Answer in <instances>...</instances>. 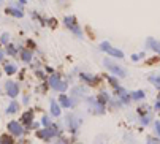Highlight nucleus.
<instances>
[{"label": "nucleus", "mask_w": 160, "mask_h": 144, "mask_svg": "<svg viewBox=\"0 0 160 144\" xmlns=\"http://www.w3.org/2000/svg\"><path fill=\"white\" fill-rule=\"evenodd\" d=\"M38 127H40V122H33V124H32V127H30V128H35V130H37V128H38Z\"/></svg>", "instance_id": "35"}, {"label": "nucleus", "mask_w": 160, "mask_h": 144, "mask_svg": "<svg viewBox=\"0 0 160 144\" xmlns=\"http://www.w3.org/2000/svg\"><path fill=\"white\" fill-rule=\"evenodd\" d=\"M111 46H112V44H111L108 40H105V41H102V43L98 44V49H100L102 52H105V54H106V52L111 49Z\"/></svg>", "instance_id": "20"}, {"label": "nucleus", "mask_w": 160, "mask_h": 144, "mask_svg": "<svg viewBox=\"0 0 160 144\" xmlns=\"http://www.w3.org/2000/svg\"><path fill=\"white\" fill-rule=\"evenodd\" d=\"M106 81L112 86V89H116L119 87V81H118V76H114V75H106Z\"/></svg>", "instance_id": "21"}, {"label": "nucleus", "mask_w": 160, "mask_h": 144, "mask_svg": "<svg viewBox=\"0 0 160 144\" xmlns=\"http://www.w3.org/2000/svg\"><path fill=\"white\" fill-rule=\"evenodd\" d=\"M60 2H70V0H60Z\"/></svg>", "instance_id": "37"}, {"label": "nucleus", "mask_w": 160, "mask_h": 144, "mask_svg": "<svg viewBox=\"0 0 160 144\" xmlns=\"http://www.w3.org/2000/svg\"><path fill=\"white\" fill-rule=\"evenodd\" d=\"M154 128H155V133L160 136V121H155V124H154Z\"/></svg>", "instance_id": "31"}, {"label": "nucleus", "mask_w": 160, "mask_h": 144, "mask_svg": "<svg viewBox=\"0 0 160 144\" xmlns=\"http://www.w3.org/2000/svg\"><path fill=\"white\" fill-rule=\"evenodd\" d=\"M5 56H7V52H5V49H0V62H3V59H5Z\"/></svg>", "instance_id": "33"}, {"label": "nucleus", "mask_w": 160, "mask_h": 144, "mask_svg": "<svg viewBox=\"0 0 160 144\" xmlns=\"http://www.w3.org/2000/svg\"><path fill=\"white\" fill-rule=\"evenodd\" d=\"M144 47H146L148 51H152L154 54L160 56V41H158V40H155V38H152V37L146 38V41H144Z\"/></svg>", "instance_id": "4"}, {"label": "nucleus", "mask_w": 160, "mask_h": 144, "mask_svg": "<svg viewBox=\"0 0 160 144\" xmlns=\"http://www.w3.org/2000/svg\"><path fill=\"white\" fill-rule=\"evenodd\" d=\"M3 70L8 76H13L16 71H18V65L13 63V62H3Z\"/></svg>", "instance_id": "15"}, {"label": "nucleus", "mask_w": 160, "mask_h": 144, "mask_svg": "<svg viewBox=\"0 0 160 144\" xmlns=\"http://www.w3.org/2000/svg\"><path fill=\"white\" fill-rule=\"evenodd\" d=\"M18 111H19V105H18L16 102H11L10 106L7 108V114H14V112H18Z\"/></svg>", "instance_id": "23"}, {"label": "nucleus", "mask_w": 160, "mask_h": 144, "mask_svg": "<svg viewBox=\"0 0 160 144\" xmlns=\"http://www.w3.org/2000/svg\"><path fill=\"white\" fill-rule=\"evenodd\" d=\"M148 81H149L157 90H160V75H155V73L152 75V73H151V75L148 76Z\"/></svg>", "instance_id": "17"}, {"label": "nucleus", "mask_w": 160, "mask_h": 144, "mask_svg": "<svg viewBox=\"0 0 160 144\" xmlns=\"http://www.w3.org/2000/svg\"><path fill=\"white\" fill-rule=\"evenodd\" d=\"M5 52H7V56H13V57H16L21 51L18 49V46L16 44H13V43H10V44H7V49H5Z\"/></svg>", "instance_id": "19"}, {"label": "nucleus", "mask_w": 160, "mask_h": 144, "mask_svg": "<svg viewBox=\"0 0 160 144\" xmlns=\"http://www.w3.org/2000/svg\"><path fill=\"white\" fill-rule=\"evenodd\" d=\"M8 132L11 133V136H18L19 138V136L24 135V125L16 122V121H13V122L8 124Z\"/></svg>", "instance_id": "9"}, {"label": "nucleus", "mask_w": 160, "mask_h": 144, "mask_svg": "<svg viewBox=\"0 0 160 144\" xmlns=\"http://www.w3.org/2000/svg\"><path fill=\"white\" fill-rule=\"evenodd\" d=\"M103 67L109 71V75H114V76H118V78H127V70L114 62V59L111 57H105L103 59Z\"/></svg>", "instance_id": "2"}, {"label": "nucleus", "mask_w": 160, "mask_h": 144, "mask_svg": "<svg viewBox=\"0 0 160 144\" xmlns=\"http://www.w3.org/2000/svg\"><path fill=\"white\" fill-rule=\"evenodd\" d=\"M35 75H37L40 79H44V78H46V73H44V71H41V70H40V71H38V70H35Z\"/></svg>", "instance_id": "30"}, {"label": "nucleus", "mask_w": 160, "mask_h": 144, "mask_svg": "<svg viewBox=\"0 0 160 144\" xmlns=\"http://www.w3.org/2000/svg\"><path fill=\"white\" fill-rule=\"evenodd\" d=\"M130 59H132V62H140L143 57H141L140 54H132V56H130Z\"/></svg>", "instance_id": "29"}, {"label": "nucleus", "mask_w": 160, "mask_h": 144, "mask_svg": "<svg viewBox=\"0 0 160 144\" xmlns=\"http://www.w3.org/2000/svg\"><path fill=\"white\" fill-rule=\"evenodd\" d=\"M21 122H22V125H24V127L30 128L32 124H33V112H32V111L24 112V116H22V119H21Z\"/></svg>", "instance_id": "13"}, {"label": "nucleus", "mask_w": 160, "mask_h": 144, "mask_svg": "<svg viewBox=\"0 0 160 144\" xmlns=\"http://www.w3.org/2000/svg\"><path fill=\"white\" fill-rule=\"evenodd\" d=\"M144 97H146L144 90H135V92H130V98H132V102H141V100H144Z\"/></svg>", "instance_id": "16"}, {"label": "nucleus", "mask_w": 160, "mask_h": 144, "mask_svg": "<svg viewBox=\"0 0 160 144\" xmlns=\"http://www.w3.org/2000/svg\"><path fill=\"white\" fill-rule=\"evenodd\" d=\"M19 56H21V60L24 62V63H32V62H33V51H32V49H27V47H24V49L19 52Z\"/></svg>", "instance_id": "11"}, {"label": "nucleus", "mask_w": 160, "mask_h": 144, "mask_svg": "<svg viewBox=\"0 0 160 144\" xmlns=\"http://www.w3.org/2000/svg\"><path fill=\"white\" fill-rule=\"evenodd\" d=\"M29 100H30L29 95H24V97H22V103H24V105H27V103H29Z\"/></svg>", "instance_id": "34"}, {"label": "nucleus", "mask_w": 160, "mask_h": 144, "mask_svg": "<svg viewBox=\"0 0 160 144\" xmlns=\"http://www.w3.org/2000/svg\"><path fill=\"white\" fill-rule=\"evenodd\" d=\"M79 79L82 82L89 84V86H97L102 81V78L97 76V75H94V73H79Z\"/></svg>", "instance_id": "5"}, {"label": "nucleus", "mask_w": 160, "mask_h": 144, "mask_svg": "<svg viewBox=\"0 0 160 144\" xmlns=\"http://www.w3.org/2000/svg\"><path fill=\"white\" fill-rule=\"evenodd\" d=\"M62 24H63V27H65L67 30H70L78 40H84V32H82L79 22H78V17H76L75 14H67V16H63Z\"/></svg>", "instance_id": "1"}, {"label": "nucleus", "mask_w": 160, "mask_h": 144, "mask_svg": "<svg viewBox=\"0 0 160 144\" xmlns=\"http://www.w3.org/2000/svg\"><path fill=\"white\" fill-rule=\"evenodd\" d=\"M65 122H67V125H68V128H70L72 132H76L78 130V127L81 125V119L79 117H76V114H68L67 117H65Z\"/></svg>", "instance_id": "6"}, {"label": "nucleus", "mask_w": 160, "mask_h": 144, "mask_svg": "<svg viewBox=\"0 0 160 144\" xmlns=\"http://www.w3.org/2000/svg\"><path fill=\"white\" fill-rule=\"evenodd\" d=\"M2 3H3V0H0V5H2Z\"/></svg>", "instance_id": "40"}, {"label": "nucleus", "mask_w": 160, "mask_h": 144, "mask_svg": "<svg viewBox=\"0 0 160 144\" xmlns=\"http://www.w3.org/2000/svg\"><path fill=\"white\" fill-rule=\"evenodd\" d=\"M5 89H7V95L10 98H16L18 97V93H19V84L14 82V81H7L5 82Z\"/></svg>", "instance_id": "8"}, {"label": "nucleus", "mask_w": 160, "mask_h": 144, "mask_svg": "<svg viewBox=\"0 0 160 144\" xmlns=\"http://www.w3.org/2000/svg\"><path fill=\"white\" fill-rule=\"evenodd\" d=\"M157 100H160V90H158V98H157Z\"/></svg>", "instance_id": "38"}, {"label": "nucleus", "mask_w": 160, "mask_h": 144, "mask_svg": "<svg viewBox=\"0 0 160 144\" xmlns=\"http://www.w3.org/2000/svg\"><path fill=\"white\" fill-rule=\"evenodd\" d=\"M114 93H116V97L124 103V105H128L130 102H132V98H130V93L127 92V89H124L122 86H119V87H116L114 89Z\"/></svg>", "instance_id": "7"}, {"label": "nucleus", "mask_w": 160, "mask_h": 144, "mask_svg": "<svg viewBox=\"0 0 160 144\" xmlns=\"http://www.w3.org/2000/svg\"><path fill=\"white\" fill-rule=\"evenodd\" d=\"M0 144H14V139L10 135H2L0 136Z\"/></svg>", "instance_id": "24"}, {"label": "nucleus", "mask_w": 160, "mask_h": 144, "mask_svg": "<svg viewBox=\"0 0 160 144\" xmlns=\"http://www.w3.org/2000/svg\"><path fill=\"white\" fill-rule=\"evenodd\" d=\"M26 44L29 46L27 49H32V51H35V49H37V44H35V41H33V40H26Z\"/></svg>", "instance_id": "27"}, {"label": "nucleus", "mask_w": 160, "mask_h": 144, "mask_svg": "<svg viewBox=\"0 0 160 144\" xmlns=\"http://www.w3.org/2000/svg\"><path fill=\"white\" fill-rule=\"evenodd\" d=\"M41 125H43V127H49V125H51L49 116H43V117H41Z\"/></svg>", "instance_id": "26"}, {"label": "nucleus", "mask_w": 160, "mask_h": 144, "mask_svg": "<svg viewBox=\"0 0 160 144\" xmlns=\"http://www.w3.org/2000/svg\"><path fill=\"white\" fill-rule=\"evenodd\" d=\"M48 27H52V29L57 27V21H56L54 17H49V19H48Z\"/></svg>", "instance_id": "28"}, {"label": "nucleus", "mask_w": 160, "mask_h": 144, "mask_svg": "<svg viewBox=\"0 0 160 144\" xmlns=\"http://www.w3.org/2000/svg\"><path fill=\"white\" fill-rule=\"evenodd\" d=\"M40 2H41V3H44V2H46V0H40Z\"/></svg>", "instance_id": "39"}, {"label": "nucleus", "mask_w": 160, "mask_h": 144, "mask_svg": "<svg viewBox=\"0 0 160 144\" xmlns=\"http://www.w3.org/2000/svg\"><path fill=\"white\" fill-rule=\"evenodd\" d=\"M19 3H22V5H26V3H27V0H19Z\"/></svg>", "instance_id": "36"}, {"label": "nucleus", "mask_w": 160, "mask_h": 144, "mask_svg": "<svg viewBox=\"0 0 160 144\" xmlns=\"http://www.w3.org/2000/svg\"><path fill=\"white\" fill-rule=\"evenodd\" d=\"M97 98H98V102H100L102 105H106V103L111 102V95H109L106 90H102V92L97 95Z\"/></svg>", "instance_id": "18"}, {"label": "nucleus", "mask_w": 160, "mask_h": 144, "mask_svg": "<svg viewBox=\"0 0 160 144\" xmlns=\"http://www.w3.org/2000/svg\"><path fill=\"white\" fill-rule=\"evenodd\" d=\"M10 33L8 32H3L2 35H0V44H3V46H7V44H10L11 41H10Z\"/></svg>", "instance_id": "22"}, {"label": "nucleus", "mask_w": 160, "mask_h": 144, "mask_svg": "<svg viewBox=\"0 0 160 144\" xmlns=\"http://www.w3.org/2000/svg\"><path fill=\"white\" fill-rule=\"evenodd\" d=\"M22 3L19 2H10V7L7 8V13L13 17H18V19H22L24 17V10H22Z\"/></svg>", "instance_id": "3"}, {"label": "nucleus", "mask_w": 160, "mask_h": 144, "mask_svg": "<svg viewBox=\"0 0 160 144\" xmlns=\"http://www.w3.org/2000/svg\"><path fill=\"white\" fill-rule=\"evenodd\" d=\"M152 109H155V111H160V100H157V102L154 103V106H152Z\"/></svg>", "instance_id": "32"}, {"label": "nucleus", "mask_w": 160, "mask_h": 144, "mask_svg": "<svg viewBox=\"0 0 160 144\" xmlns=\"http://www.w3.org/2000/svg\"><path fill=\"white\" fill-rule=\"evenodd\" d=\"M106 54H108L111 59H114V60H116V59H119V60H121V59H124V57H125L124 51H122V49H119V47H114V46H111V49H109Z\"/></svg>", "instance_id": "12"}, {"label": "nucleus", "mask_w": 160, "mask_h": 144, "mask_svg": "<svg viewBox=\"0 0 160 144\" xmlns=\"http://www.w3.org/2000/svg\"><path fill=\"white\" fill-rule=\"evenodd\" d=\"M149 122H151V114H146V116H140V124H141L143 127L149 125Z\"/></svg>", "instance_id": "25"}, {"label": "nucleus", "mask_w": 160, "mask_h": 144, "mask_svg": "<svg viewBox=\"0 0 160 144\" xmlns=\"http://www.w3.org/2000/svg\"><path fill=\"white\" fill-rule=\"evenodd\" d=\"M49 111H51V114H52L54 117H59V116L62 114V106H60L56 100H51V102H49Z\"/></svg>", "instance_id": "14"}, {"label": "nucleus", "mask_w": 160, "mask_h": 144, "mask_svg": "<svg viewBox=\"0 0 160 144\" xmlns=\"http://www.w3.org/2000/svg\"><path fill=\"white\" fill-rule=\"evenodd\" d=\"M60 84H62V78H60L57 73H52V75L48 76V86H49L52 90H57V92H59Z\"/></svg>", "instance_id": "10"}]
</instances>
